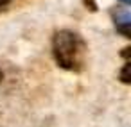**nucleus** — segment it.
<instances>
[{"label": "nucleus", "instance_id": "obj_1", "mask_svg": "<svg viewBox=\"0 0 131 127\" xmlns=\"http://www.w3.org/2000/svg\"><path fill=\"white\" fill-rule=\"evenodd\" d=\"M81 52H83V41L81 38L67 29H61L54 32L52 36V56L58 66L68 72L79 70L81 65Z\"/></svg>", "mask_w": 131, "mask_h": 127}, {"label": "nucleus", "instance_id": "obj_2", "mask_svg": "<svg viewBox=\"0 0 131 127\" xmlns=\"http://www.w3.org/2000/svg\"><path fill=\"white\" fill-rule=\"evenodd\" d=\"M120 81H122L124 84H129V82H131V77H129V59L124 63V66H122V70H120Z\"/></svg>", "mask_w": 131, "mask_h": 127}, {"label": "nucleus", "instance_id": "obj_3", "mask_svg": "<svg viewBox=\"0 0 131 127\" xmlns=\"http://www.w3.org/2000/svg\"><path fill=\"white\" fill-rule=\"evenodd\" d=\"M11 0H0V6H6V4H9Z\"/></svg>", "mask_w": 131, "mask_h": 127}, {"label": "nucleus", "instance_id": "obj_4", "mask_svg": "<svg viewBox=\"0 0 131 127\" xmlns=\"http://www.w3.org/2000/svg\"><path fill=\"white\" fill-rule=\"evenodd\" d=\"M120 2H124V4H129V2H131V0H120Z\"/></svg>", "mask_w": 131, "mask_h": 127}]
</instances>
